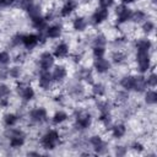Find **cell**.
Instances as JSON below:
<instances>
[{
    "instance_id": "6da1fadb",
    "label": "cell",
    "mask_w": 157,
    "mask_h": 157,
    "mask_svg": "<svg viewBox=\"0 0 157 157\" xmlns=\"http://www.w3.org/2000/svg\"><path fill=\"white\" fill-rule=\"evenodd\" d=\"M60 144H61V135L55 129H48L39 137V145H40V147L44 148V150H47V151L55 150Z\"/></svg>"
},
{
    "instance_id": "7a4b0ae2",
    "label": "cell",
    "mask_w": 157,
    "mask_h": 157,
    "mask_svg": "<svg viewBox=\"0 0 157 157\" xmlns=\"http://www.w3.org/2000/svg\"><path fill=\"white\" fill-rule=\"evenodd\" d=\"M74 129L76 131H85L92 126L93 117L90 112L85 109H76L74 110Z\"/></svg>"
},
{
    "instance_id": "3957f363",
    "label": "cell",
    "mask_w": 157,
    "mask_h": 157,
    "mask_svg": "<svg viewBox=\"0 0 157 157\" xmlns=\"http://www.w3.org/2000/svg\"><path fill=\"white\" fill-rule=\"evenodd\" d=\"M15 92L23 103H29L36 98L34 88L26 81H18L15 86Z\"/></svg>"
},
{
    "instance_id": "277c9868",
    "label": "cell",
    "mask_w": 157,
    "mask_h": 157,
    "mask_svg": "<svg viewBox=\"0 0 157 157\" xmlns=\"http://www.w3.org/2000/svg\"><path fill=\"white\" fill-rule=\"evenodd\" d=\"M135 63H136V71L139 74H142V75L147 74L153 67L150 52H136Z\"/></svg>"
},
{
    "instance_id": "5b68a950",
    "label": "cell",
    "mask_w": 157,
    "mask_h": 157,
    "mask_svg": "<svg viewBox=\"0 0 157 157\" xmlns=\"http://www.w3.org/2000/svg\"><path fill=\"white\" fill-rule=\"evenodd\" d=\"M27 118H28V123L31 125H40V124H44L49 120L48 110L40 105L31 108L27 112Z\"/></svg>"
},
{
    "instance_id": "8992f818",
    "label": "cell",
    "mask_w": 157,
    "mask_h": 157,
    "mask_svg": "<svg viewBox=\"0 0 157 157\" xmlns=\"http://www.w3.org/2000/svg\"><path fill=\"white\" fill-rule=\"evenodd\" d=\"M114 13H115V22L118 26H123L126 25L131 21V15H132V10L124 4H119L114 7Z\"/></svg>"
},
{
    "instance_id": "52a82bcc",
    "label": "cell",
    "mask_w": 157,
    "mask_h": 157,
    "mask_svg": "<svg viewBox=\"0 0 157 157\" xmlns=\"http://www.w3.org/2000/svg\"><path fill=\"white\" fill-rule=\"evenodd\" d=\"M108 18H109V10L99 6L91 13V16L87 20H88V25L96 27V26H101L102 23H104Z\"/></svg>"
},
{
    "instance_id": "ba28073f",
    "label": "cell",
    "mask_w": 157,
    "mask_h": 157,
    "mask_svg": "<svg viewBox=\"0 0 157 157\" xmlns=\"http://www.w3.org/2000/svg\"><path fill=\"white\" fill-rule=\"evenodd\" d=\"M55 65V56L52 52L44 50L38 56V70H50Z\"/></svg>"
},
{
    "instance_id": "9c48e42d",
    "label": "cell",
    "mask_w": 157,
    "mask_h": 157,
    "mask_svg": "<svg viewBox=\"0 0 157 157\" xmlns=\"http://www.w3.org/2000/svg\"><path fill=\"white\" fill-rule=\"evenodd\" d=\"M37 83H38L40 90L49 91L54 85V81H53V77H52V72L49 70H39L38 75H37Z\"/></svg>"
},
{
    "instance_id": "30bf717a",
    "label": "cell",
    "mask_w": 157,
    "mask_h": 157,
    "mask_svg": "<svg viewBox=\"0 0 157 157\" xmlns=\"http://www.w3.org/2000/svg\"><path fill=\"white\" fill-rule=\"evenodd\" d=\"M66 93L71 97V98H82L86 94V88L85 85L81 83V81L75 80L74 82H69L66 86Z\"/></svg>"
},
{
    "instance_id": "8fae6325",
    "label": "cell",
    "mask_w": 157,
    "mask_h": 157,
    "mask_svg": "<svg viewBox=\"0 0 157 157\" xmlns=\"http://www.w3.org/2000/svg\"><path fill=\"white\" fill-rule=\"evenodd\" d=\"M113 64L110 63L109 59H105V58H98V59H93V63H92V67L94 70V72L99 74V75H104V74H108L112 69Z\"/></svg>"
},
{
    "instance_id": "7c38bea8",
    "label": "cell",
    "mask_w": 157,
    "mask_h": 157,
    "mask_svg": "<svg viewBox=\"0 0 157 157\" xmlns=\"http://www.w3.org/2000/svg\"><path fill=\"white\" fill-rule=\"evenodd\" d=\"M52 77L54 83H63L67 77V67L63 64L54 65L52 71Z\"/></svg>"
},
{
    "instance_id": "4fadbf2b",
    "label": "cell",
    "mask_w": 157,
    "mask_h": 157,
    "mask_svg": "<svg viewBox=\"0 0 157 157\" xmlns=\"http://www.w3.org/2000/svg\"><path fill=\"white\" fill-rule=\"evenodd\" d=\"M63 33H64V27H63L61 23H53V25H49L48 28H47L45 32H44L47 39H52V40L61 38Z\"/></svg>"
},
{
    "instance_id": "5bb4252c",
    "label": "cell",
    "mask_w": 157,
    "mask_h": 157,
    "mask_svg": "<svg viewBox=\"0 0 157 157\" xmlns=\"http://www.w3.org/2000/svg\"><path fill=\"white\" fill-rule=\"evenodd\" d=\"M78 7V2L76 0H65V2L63 4V6L59 9V16L60 17H70L76 9Z\"/></svg>"
},
{
    "instance_id": "9a60e30c",
    "label": "cell",
    "mask_w": 157,
    "mask_h": 157,
    "mask_svg": "<svg viewBox=\"0 0 157 157\" xmlns=\"http://www.w3.org/2000/svg\"><path fill=\"white\" fill-rule=\"evenodd\" d=\"M52 53L55 59H66L70 54V45L66 42H59L54 45Z\"/></svg>"
},
{
    "instance_id": "2e32d148",
    "label": "cell",
    "mask_w": 157,
    "mask_h": 157,
    "mask_svg": "<svg viewBox=\"0 0 157 157\" xmlns=\"http://www.w3.org/2000/svg\"><path fill=\"white\" fill-rule=\"evenodd\" d=\"M39 44L38 34L37 33H23L22 36V47L27 50H33Z\"/></svg>"
},
{
    "instance_id": "e0dca14e",
    "label": "cell",
    "mask_w": 157,
    "mask_h": 157,
    "mask_svg": "<svg viewBox=\"0 0 157 157\" xmlns=\"http://www.w3.org/2000/svg\"><path fill=\"white\" fill-rule=\"evenodd\" d=\"M153 48V42L148 37H141L135 39L134 42V49L136 52H150Z\"/></svg>"
},
{
    "instance_id": "ac0fdd59",
    "label": "cell",
    "mask_w": 157,
    "mask_h": 157,
    "mask_svg": "<svg viewBox=\"0 0 157 157\" xmlns=\"http://www.w3.org/2000/svg\"><path fill=\"white\" fill-rule=\"evenodd\" d=\"M134 83H135V75L132 74H125L119 80V86L121 87V90L128 92H131L134 90Z\"/></svg>"
},
{
    "instance_id": "d6986e66",
    "label": "cell",
    "mask_w": 157,
    "mask_h": 157,
    "mask_svg": "<svg viewBox=\"0 0 157 157\" xmlns=\"http://www.w3.org/2000/svg\"><path fill=\"white\" fill-rule=\"evenodd\" d=\"M109 131H110V135H112L113 139L120 140L126 135L128 128H126V125L124 123H115V124H113V126H112V129Z\"/></svg>"
},
{
    "instance_id": "ffe728a7",
    "label": "cell",
    "mask_w": 157,
    "mask_h": 157,
    "mask_svg": "<svg viewBox=\"0 0 157 157\" xmlns=\"http://www.w3.org/2000/svg\"><path fill=\"white\" fill-rule=\"evenodd\" d=\"M71 26H72V29H74L75 32L82 33V32H85V31L87 29V27H88L90 25H88L87 17H85V16H76V17L72 20Z\"/></svg>"
},
{
    "instance_id": "44dd1931",
    "label": "cell",
    "mask_w": 157,
    "mask_h": 157,
    "mask_svg": "<svg viewBox=\"0 0 157 157\" xmlns=\"http://www.w3.org/2000/svg\"><path fill=\"white\" fill-rule=\"evenodd\" d=\"M31 25H32V27L37 31V33H44L45 29H47L48 26H49V22L45 20L44 16H39V17L32 18V20H31Z\"/></svg>"
},
{
    "instance_id": "7402d4cb",
    "label": "cell",
    "mask_w": 157,
    "mask_h": 157,
    "mask_svg": "<svg viewBox=\"0 0 157 157\" xmlns=\"http://www.w3.org/2000/svg\"><path fill=\"white\" fill-rule=\"evenodd\" d=\"M20 115L17 113H12V112H7L2 115V124L5 128H11V126H16L17 123L20 121Z\"/></svg>"
},
{
    "instance_id": "603a6c76",
    "label": "cell",
    "mask_w": 157,
    "mask_h": 157,
    "mask_svg": "<svg viewBox=\"0 0 157 157\" xmlns=\"http://www.w3.org/2000/svg\"><path fill=\"white\" fill-rule=\"evenodd\" d=\"M147 90V83H146V76L142 74L135 75V83H134V92L136 93H144Z\"/></svg>"
},
{
    "instance_id": "cb8c5ba5",
    "label": "cell",
    "mask_w": 157,
    "mask_h": 157,
    "mask_svg": "<svg viewBox=\"0 0 157 157\" xmlns=\"http://www.w3.org/2000/svg\"><path fill=\"white\" fill-rule=\"evenodd\" d=\"M67 119H69V114H67L65 110L59 109V110H56V112L52 115L50 121H52L53 125H58V126H59V125H63L64 123H66Z\"/></svg>"
},
{
    "instance_id": "d4e9b609",
    "label": "cell",
    "mask_w": 157,
    "mask_h": 157,
    "mask_svg": "<svg viewBox=\"0 0 157 157\" xmlns=\"http://www.w3.org/2000/svg\"><path fill=\"white\" fill-rule=\"evenodd\" d=\"M91 86H92L91 93H92L93 97L102 98V97L105 96V93H107V86L103 82H93Z\"/></svg>"
},
{
    "instance_id": "484cf974",
    "label": "cell",
    "mask_w": 157,
    "mask_h": 157,
    "mask_svg": "<svg viewBox=\"0 0 157 157\" xmlns=\"http://www.w3.org/2000/svg\"><path fill=\"white\" fill-rule=\"evenodd\" d=\"M110 63L112 64H117V65H121V64H124V63H126V60H128V55H126V53H124V52H121V50H114V52H112V54H110Z\"/></svg>"
},
{
    "instance_id": "4316f807",
    "label": "cell",
    "mask_w": 157,
    "mask_h": 157,
    "mask_svg": "<svg viewBox=\"0 0 157 157\" xmlns=\"http://www.w3.org/2000/svg\"><path fill=\"white\" fill-rule=\"evenodd\" d=\"M147 18H148L147 12L144 11V10L137 9V10H132V15H131V21L130 22H132L134 25H141Z\"/></svg>"
},
{
    "instance_id": "83f0119b",
    "label": "cell",
    "mask_w": 157,
    "mask_h": 157,
    "mask_svg": "<svg viewBox=\"0 0 157 157\" xmlns=\"http://www.w3.org/2000/svg\"><path fill=\"white\" fill-rule=\"evenodd\" d=\"M144 102H145V104L151 105V107L156 105V103H157V93H156L155 88H150V90H146L144 92Z\"/></svg>"
},
{
    "instance_id": "f1b7e54d",
    "label": "cell",
    "mask_w": 157,
    "mask_h": 157,
    "mask_svg": "<svg viewBox=\"0 0 157 157\" xmlns=\"http://www.w3.org/2000/svg\"><path fill=\"white\" fill-rule=\"evenodd\" d=\"M26 137H27V135H20V136H13V137L7 140L9 141V147L13 148V150L23 147V145L26 144Z\"/></svg>"
},
{
    "instance_id": "f546056e",
    "label": "cell",
    "mask_w": 157,
    "mask_h": 157,
    "mask_svg": "<svg viewBox=\"0 0 157 157\" xmlns=\"http://www.w3.org/2000/svg\"><path fill=\"white\" fill-rule=\"evenodd\" d=\"M107 44H108V38L104 33H97L92 36V39H91L92 47H107Z\"/></svg>"
},
{
    "instance_id": "4dcf8cb0",
    "label": "cell",
    "mask_w": 157,
    "mask_h": 157,
    "mask_svg": "<svg viewBox=\"0 0 157 157\" xmlns=\"http://www.w3.org/2000/svg\"><path fill=\"white\" fill-rule=\"evenodd\" d=\"M9 69V78H12V80H20L22 76H23V70L21 67L20 64H15Z\"/></svg>"
},
{
    "instance_id": "1f68e13d",
    "label": "cell",
    "mask_w": 157,
    "mask_h": 157,
    "mask_svg": "<svg viewBox=\"0 0 157 157\" xmlns=\"http://www.w3.org/2000/svg\"><path fill=\"white\" fill-rule=\"evenodd\" d=\"M128 42H129V39H128L126 37H124V36H118V37H115V38L110 42V45H112V48H113L114 50H121V49L128 44Z\"/></svg>"
},
{
    "instance_id": "d6a6232c",
    "label": "cell",
    "mask_w": 157,
    "mask_h": 157,
    "mask_svg": "<svg viewBox=\"0 0 157 157\" xmlns=\"http://www.w3.org/2000/svg\"><path fill=\"white\" fill-rule=\"evenodd\" d=\"M96 109L99 113H108V112H112L113 104L107 99H98L96 102Z\"/></svg>"
},
{
    "instance_id": "836d02e7",
    "label": "cell",
    "mask_w": 157,
    "mask_h": 157,
    "mask_svg": "<svg viewBox=\"0 0 157 157\" xmlns=\"http://www.w3.org/2000/svg\"><path fill=\"white\" fill-rule=\"evenodd\" d=\"M27 15L29 17V20L32 18H36V17H39V16H43V11H42V6L39 4H33L27 11Z\"/></svg>"
},
{
    "instance_id": "e575fe53",
    "label": "cell",
    "mask_w": 157,
    "mask_h": 157,
    "mask_svg": "<svg viewBox=\"0 0 157 157\" xmlns=\"http://www.w3.org/2000/svg\"><path fill=\"white\" fill-rule=\"evenodd\" d=\"M155 28H156V25H155V22H153L152 20H150V18H147L146 21H144V22L141 23V31H142V33L146 34L147 37H148L151 33H153Z\"/></svg>"
},
{
    "instance_id": "d590c367",
    "label": "cell",
    "mask_w": 157,
    "mask_h": 157,
    "mask_svg": "<svg viewBox=\"0 0 157 157\" xmlns=\"http://www.w3.org/2000/svg\"><path fill=\"white\" fill-rule=\"evenodd\" d=\"M22 36H23V33L13 34L9 40V47L10 48H18L20 45H22Z\"/></svg>"
},
{
    "instance_id": "8d00e7d4",
    "label": "cell",
    "mask_w": 157,
    "mask_h": 157,
    "mask_svg": "<svg viewBox=\"0 0 157 157\" xmlns=\"http://www.w3.org/2000/svg\"><path fill=\"white\" fill-rule=\"evenodd\" d=\"M92 148H93V151H94L96 155H105V153H108V151H109V145H108L107 141L103 140L101 144H98L97 146H94V147H92Z\"/></svg>"
},
{
    "instance_id": "74e56055",
    "label": "cell",
    "mask_w": 157,
    "mask_h": 157,
    "mask_svg": "<svg viewBox=\"0 0 157 157\" xmlns=\"http://www.w3.org/2000/svg\"><path fill=\"white\" fill-rule=\"evenodd\" d=\"M33 4H36L34 0H16V5L15 7L22 10V11H27Z\"/></svg>"
},
{
    "instance_id": "f35d334b",
    "label": "cell",
    "mask_w": 157,
    "mask_h": 157,
    "mask_svg": "<svg viewBox=\"0 0 157 157\" xmlns=\"http://www.w3.org/2000/svg\"><path fill=\"white\" fill-rule=\"evenodd\" d=\"M12 61V56L7 50H0V66H7Z\"/></svg>"
},
{
    "instance_id": "ab89813d",
    "label": "cell",
    "mask_w": 157,
    "mask_h": 157,
    "mask_svg": "<svg viewBox=\"0 0 157 157\" xmlns=\"http://www.w3.org/2000/svg\"><path fill=\"white\" fill-rule=\"evenodd\" d=\"M146 83H147V87L150 88H155L157 86V75L155 71L148 72V75L146 76Z\"/></svg>"
},
{
    "instance_id": "60d3db41",
    "label": "cell",
    "mask_w": 157,
    "mask_h": 157,
    "mask_svg": "<svg viewBox=\"0 0 157 157\" xmlns=\"http://www.w3.org/2000/svg\"><path fill=\"white\" fill-rule=\"evenodd\" d=\"M115 101H117L118 103H120V104L126 103V102L129 101V92H128V91H124V90L118 91L117 94H115Z\"/></svg>"
},
{
    "instance_id": "b9f144b4",
    "label": "cell",
    "mask_w": 157,
    "mask_h": 157,
    "mask_svg": "<svg viewBox=\"0 0 157 157\" xmlns=\"http://www.w3.org/2000/svg\"><path fill=\"white\" fill-rule=\"evenodd\" d=\"M92 56L93 59H98V58H104L105 56V47H92Z\"/></svg>"
},
{
    "instance_id": "7bdbcfd3",
    "label": "cell",
    "mask_w": 157,
    "mask_h": 157,
    "mask_svg": "<svg viewBox=\"0 0 157 157\" xmlns=\"http://www.w3.org/2000/svg\"><path fill=\"white\" fill-rule=\"evenodd\" d=\"M11 94V87L4 82H0V99L9 98Z\"/></svg>"
},
{
    "instance_id": "ee69618b",
    "label": "cell",
    "mask_w": 157,
    "mask_h": 157,
    "mask_svg": "<svg viewBox=\"0 0 157 157\" xmlns=\"http://www.w3.org/2000/svg\"><path fill=\"white\" fill-rule=\"evenodd\" d=\"M102 141H103V139H102V136H101L99 134L91 135V136H90V139H88V144H90V146H91V147L97 146V145H98V144H101Z\"/></svg>"
},
{
    "instance_id": "f6af8a7d",
    "label": "cell",
    "mask_w": 157,
    "mask_h": 157,
    "mask_svg": "<svg viewBox=\"0 0 157 157\" xmlns=\"http://www.w3.org/2000/svg\"><path fill=\"white\" fill-rule=\"evenodd\" d=\"M130 148H131L132 151L137 152V153H142V152L145 151V146H144L140 141H134V142L130 145Z\"/></svg>"
},
{
    "instance_id": "bcb514c9",
    "label": "cell",
    "mask_w": 157,
    "mask_h": 157,
    "mask_svg": "<svg viewBox=\"0 0 157 157\" xmlns=\"http://www.w3.org/2000/svg\"><path fill=\"white\" fill-rule=\"evenodd\" d=\"M113 153H114L115 156H125V155L128 153V148H126L125 146H123V145H117V146L114 147Z\"/></svg>"
},
{
    "instance_id": "7dc6e473",
    "label": "cell",
    "mask_w": 157,
    "mask_h": 157,
    "mask_svg": "<svg viewBox=\"0 0 157 157\" xmlns=\"http://www.w3.org/2000/svg\"><path fill=\"white\" fill-rule=\"evenodd\" d=\"M53 101L55 103H59V104H64L65 101H66V96L63 93V92H58L53 96Z\"/></svg>"
},
{
    "instance_id": "c3c4849f",
    "label": "cell",
    "mask_w": 157,
    "mask_h": 157,
    "mask_svg": "<svg viewBox=\"0 0 157 157\" xmlns=\"http://www.w3.org/2000/svg\"><path fill=\"white\" fill-rule=\"evenodd\" d=\"M9 80V69L7 66H0V82Z\"/></svg>"
},
{
    "instance_id": "681fc988",
    "label": "cell",
    "mask_w": 157,
    "mask_h": 157,
    "mask_svg": "<svg viewBox=\"0 0 157 157\" xmlns=\"http://www.w3.org/2000/svg\"><path fill=\"white\" fill-rule=\"evenodd\" d=\"M114 1H115V0H98V4H99L101 7L110 9V7L114 5Z\"/></svg>"
},
{
    "instance_id": "f907efd6",
    "label": "cell",
    "mask_w": 157,
    "mask_h": 157,
    "mask_svg": "<svg viewBox=\"0 0 157 157\" xmlns=\"http://www.w3.org/2000/svg\"><path fill=\"white\" fill-rule=\"evenodd\" d=\"M1 4H2V7H15L16 5V0H1Z\"/></svg>"
},
{
    "instance_id": "816d5d0a",
    "label": "cell",
    "mask_w": 157,
    "mask_h": 157,
    "mask_svg": "<svg viewBox=\"0 0 157 157\" xmlns=\"http://www.w3.org/2000/svg\"><path fill=\"white\" fill-rule=\"evenodd\" d=\"M137 0H120V4H124V5H131V4H134V2H136Z\"/></svg>"
},
{
    "instance_id": "f5cc1de1",
    "label": "cell",
    "mask_w": 157,
    "mask_h": 157,
    "mask_svg": "<svg viewBox=\"0 0 157 157\" xmlns=\"http://www.w3.org/2000/svg\"><path fill=\"white\" fill-rule=\"evenodd\" d=\"M1 9H4V7H2V4H1V0H0V10H1Z\"/></svg>"
},
{
    "instance_id": "db71d44e",
    "label": "cell",
    "mask_w": 157,
    "mask_h": 157,
    "mask_svg": "<svg viewBox=\"0 0 157 157\" xmlns=\"http://www.w3.org/2000/svg\"><path fill=\"white\" fill-rule=\"evenodd\" d=\"M151 1H152V2H156V0H151Z\"/></svg>"
}]
</instances>
